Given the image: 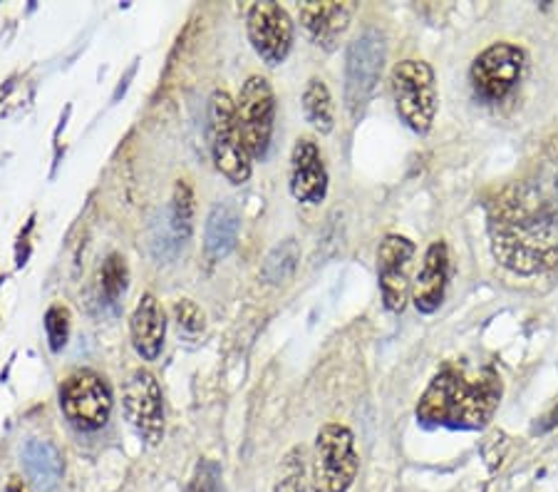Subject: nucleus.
I'll return each mask as SVG.
<instances>
[{
    "label": "nucleus",
    "mask_w": 558,
    "mask_h": 492,
    "mask_svg": "<svg viewBox=\"0 0 558 492\" xmlns=\"http://www.w3.org/2000/svg\"><path fill=\"white\" fill-rule=\"evenodd\" d=\"M492 254L519 276L558 264V175L534 172L494 194L487 204Z\"/></svg>",
    "instance_id": "1"
},
{
    "label": "nucleus",
    "mask_w": 558,
    "mask_h": 492,
    "mask_svg": "<svg viewBox=\"0 0 558 492\" xmlns=\"http://www.w3.org/2000/svg\"><path fill=\"white\" fill-rule=\"evenodd\" d=\"M504 383L492 365L447 363L435 373L415 408L417 423L449 431H482L497 413Z\"/></svg>",
    "instance_id": "2"
},
{
    "label": "nucleus",
    "mask_w": 558,
    "mask_h": 492,
    "mask_svg": "<svg viewBox=\"0 0 558 492\" xmlns=\"http://www.w3.org/2000/svg\"><path fill=\"white\" fill-rule=\"evenodd\" d=\"M392 103L398 118L415 134H427L437 118V80L425 60H402L390 75Z\"/></svg>",
    "instance_id": "3"
},
{
    "label": "nucleus",
    "mask_w": 558,
    "mask_h": 492,
    "mask_svg": "<svg viewBox=\"0 0 558 492\" xmlns=\"http://www.w3.org/2000/svg\"><path fill=\"white\" fill-rule=\"evenodd\" d=\"M360 470L355 435L348 425L326 423L315 435L311 488L313 492H348Z\"/></svg>",
    "instance_id": "4"
},
{
    "label": "nucleus",
    "mask_w": 558,
    "mask_h": 492,
    "mask_svg": "<svg viewBox=\"0 0 558 492\" xmlns=\"http://www.w3.org/2000/svg\"><path fill=\"white\" fill-rule=\"evenodd\" d=\"M209 147L216 169L231 184L248 182L251 155L239 130L236 100L227 89H214L209 97Z\"/></svg>",
    "instance_id": "5"
},
{
    "label": "nucleus",
    "mask_w": 558,
    "mask_h": 492,
    "mask_svg": "<svg viewBox=\"0 0 558 492\" xmlns=\"http://www.w3.org/2000/svg\"><path fill=\"white\" fill-rule=\"evenodd\" d=\"M112 388L105 375L89 369L70 373L60 386V410L83 433H97L112 416Z\"/></svg>",
    "instance_id": "6"
},
{
    "label": "nucleus",
    "mask_w": 558,
    "mask_h": 492,
    "mask_svg": "<svg viewBox=\"0 0 558 492\" xmlns=\"http://www.w3.org/2000/svg\"><path fill=\"white\" fill-rule=\"evenodd\" d=\"M236 120L251 159H264L276 130V93L264 75H251L236 97Z\"/></svg>",
    "instance_id": "7"
},
{
    "label": "nucleus",
    "mask_w": 558,
    "mask_h": 492,
    "mask_svg": "<svg viewBox=\"0 0 558 492\" xmlns=\"http://www.w3.org/2000/svg\"><path fill=\"white\" fill-rule=\"evenodd\" d=\"M385 65V35L367 28L350 43L345 56V107L357 118L371 103Z\"/></svg>",
    "instance_id": "8"
},
{
    "label": "nucleus",
    "mask_w": 558,
    "mask_h": 492,
    "mask_svg": "<svg viewBox=\"0 0 558 492\" xmlns=\"http://www.w3.org/2000/svg\"><path fill=\"white\" fill-rule=\"evenodd\" d=\"M122 410L144 443L159 445L165 441V398L155 373L137 369L128 375L122 388Z\"/></svg>",
    "instance_id": "9"
},
{
    "label": "nucleus",
    "mask_w": 558,
    "mask_h": 492,
    "mask_svg": "<svg viewBox=\"0 0 558 492\" xmlns=\"http://www.w3.org/2000/svg\"><path fill=\"white\" fill-rule=\"evenodd\" d=\"M526 56L524 50L511 43H494L474 58L470 68V80L476 97L484 103H499L519 85L524 75Z\"/></svg>",
    "instance_id": "10"
},
{
    "label": "nucleus",
    "mask_w": 558,
    "mask_h": 492,
    "mask_svg": "<svg viewBox=\"0 0 558 492\" xmlns=\"http://www.w3.org/2000/svg\"><path fill=\"white\" fill-rule=\"evenodd\" d=\"M246 33L251 48L266 65H281L293 48V21L286 8L274 0L254 3L246 15Z\"/></svg>",
    "instance_id": "11"
},
{
    "label": "nucleus",
    "mask_w": 558,
    "mask_h": 492,
    "mask_svg": "<svg viewBox=\"0 0 558 492\" xmlns=\"http://www.w3.org/2000/svg\"><path fill=\"white\" fill-rule=\"evenodd\" d=\"M412 256L415 244L402 235H387L377 247V279L387 311L402 313L408 307Z\"/></svg>",
    "instance_id": "12"
},
{
    "label": "nucleus",
    "mask_w": 558,
    "mask_h": 492,
    "mask_svg": "<svg viewBox=\"0 0 558 492\" xmlns=\"http://www.w3.org/2000/svg\"><path fill=\"white\" fill-rule=\"evenodd\" d=\"M288 187L293 200L301 204H320L328 196V169L318 145L308 137H301L293 145Z\"/></svg>",
    "instance_id": "13"
},
{
    "label": "nucleus",
    "mask_w": 558,
    "mask_h": 492,
    "mask_svg": "<svg viewBox=\"0 0 558 492\" xmlns=\"http://www.w3.org/2000/svg\"><path fill=\"white\" fill-rule=\"evenodd\" d=\"M355 15V3H340V0H326V3H301L299 17L303 31L311 35L315 45L326 50H336L340 38L348 33L350 21Z\"/></svg>",
    "instance_id": "14"
},
{
    "label": "nucleus",
    "mask_w": 558,
    "mask_h": 492,
    "mask_svg": "<svg viewBox=\"0 0 558 492\" xmlns=\"http://www.w3.org/2000/svg\"><path fill=\"white\" fill-rule=\"evenodd\" d=\"M132 346L144 361H157L167 338V316L155 293H144L130 316Z\"/></svg>",
    "instance_id": "15"
},
{
    "label": "nucleus",
    "mask_w": 558,
    "mask_h": 492,
    "mask_svg": "<svg viewBox=\"0 0 558 492\" xmlns=\"http://www.w3.org/2000/svg\"><path fill=\"white\" fill-rule=\"evenodd\" d=\"M449 279V252L442 239L432 241L425 262L415 279V289H412V301L420 313H435L445 301Z\"/></svg>",
    "instance_id": "16"
},
{
    "label": "nucleus",
    "mask_w": 558,
    "mask_h": 492,
    "mask_svg": "<svg viewBox=\"0 0 558 492\" xmlns=\"http://www.w3.org/2000/svg\"><path fill=\"white\" fill-rule=\"evenodd\" d=\"M23 468L31 485L40 492H52L62 476H65V463L56 443L50 441H28L23 447Z\"/></svg>",
    "instance_id": "17"
},
{
    "label": "nucleus",
    "mask_w": 558,
    "mask_h": 492,
    "mask_svg": "<svg viewBox=\"0 0 558 492\" xmlns=\"http://www.w3.org/2000/svg\"><path fill=\"white\" fill-rule=\"evenodd\" d=\"M241 229V214L233 202H219L214 204L206 219L204 229V252L209 256V262H221L223 256L233 252L239 241Z\"/></svg>",
    "instance_id": "18"
},
{
    "label": "nucleus",
    "mask_w": 558,
    "mask_h": 492,
    "mask_svg": "<svg viewBox=\"0 0 558 492\" xmlns=\"http://www.w3.org/2000/svg\"><path fill=\"white\" fill-rule=\"evenodd\" d=\"M303 115L315 132L328 134L336 128V105L326 80L311 77L303 89Z\"/></svg>",
    "instance_id": "19"
},
{
    "label": "nucleus",
    "mask_w": 558,
    "mask_h": 492,
    "mask_svg": "<svg viewBox=\"0 0 558 492\" xmlns=\"http://www.w3.org/2000/svg\"><path fill=\"white\" fill-rule=\"evenodd\" d=\"M167 235L172 237V244L179 249L184 241L192 237L194 229V192L184 179H179L172 194V204L167 209V221H165Z\"/></svg>",
    "instance_id": "20"
},
{
    "label": "nucleus",
    "mask_w": 558,
    "mask_h": 492,
    "mask_svg": "<svg viewBox=\"0 0 558 492\" xmlns=\"http://www.w3.org/2000/svg\"><path fill=\"white\" fill-rule=\"evenodd\" d=\"M301 249L295 244V239H286L283 244H278L271 254L266 256L264 268H260V279L266 284H283L293 276L295 266H299Z\"/></svg>",
    "instance_id": "21"
},
{
    "label": "nucleus",
    "mask_w": 558,
    "mask_h": 492,
    "mask_svg": "<svg viewBox=\"0 0 558 492\" xmlns=\"http://www.w3.org/2000/svg\"><path fill=\"white\" fill-rule=\"evenodd\" d=\"M128 264H124V259L120 254H110L107 259L102 272H100V293L105 303H110V307H117L120 299L124 297V291H128Z\"/></svg>",
    "instance_id": "22"
},
{
    "label": "nucleus",
    "mask_w": 558,
    "mask_h": 492,
    "mask_svg": "<svg viewBox=\"0 0 558 492\" xmlns=\"http://www.w3.org/2000/svg\"><path fill=\"white\" fill-rule=\"evenodd\" d=\"M274 492H305V447L295 445L288 451L278 470Z\"/></svg>",
    "instance_id": "23"
},
{
    "label": "nucleus",
    "mask_w": 558,
    "mask_h": 492,
    "mask_svg": "<svg viewBox=\"0 0 558 492\" xmlns=\"http://www.w3.org/2000/svg\"><path fill=\"white\" fill-rule=\"evenodd\" d=\"M45 334L52 353H60L70 338V311L65 307H50L45 313Z\"/></svg>",
    "instance_id": "24"
},
{
    "label": "nucleus",
    "mask_w": 558,
    "mask_h": 492,
    "mask_svg": "<svg viewBox=\"0 0 558 492\" xmlns=\"http://www.w3.org/2000/svg\"><path fill=\"white\" fill-rule=\"evenodd\" d=\"M184 492H223V472L221 465L214 460H202L196 465L192 480Z\"/></svg>",
    "instance_id": "25"
},
{
    "label": "nucleus",
    "mask_w": 558,
    "mask_h": 492,
    "mask_svg": "<svg viewBox=\"0 0 558 492\" xmlns=\"http://www.w3.org/2000/svg\"><path fill=\"white\" fill-rule=\"evenodd\" d=\"M174 319L179 324V331H184V334H189V336L202 334L204 326H206L204 311L196 307L192 299H182V301L174 303Z\"/></svg>",
    "instance_id": "26"
},
{
    "label": "nucleus",
    "mask_w": 558,
    "mask_h": 492,
    "mask_svg": "<svg viewBox=\"0 0 558 492\" xmlns=\"http://www.w3.org/2000/svg\"><path fill=\"white\" fill-rule=\"evenodd\" d=\"M556 425H558V403L551 408V413H546L542 418V423L536 425V431L538 433H546V431H551V428H556Z\"/></svg>",
    "instance_id": "27"
},
{
    "label": "nucleus",
    "mask_w": 558,
    "mask_h": 492,
    "mask_svg": "<svg viewBox=\"0 0 558 492\" xmlns=\"http://www.w3.org/2000/svg\"><path fill=\"white\" fill-rule=\"evenodd\" d=\"M5 492H35L31 482H25L21 478H11V482H8V490Z\"/></svg>",
    "instance_id": "28"
}]
</instances>
